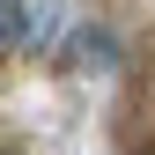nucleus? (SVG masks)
<instances>
[{"label": "nucleus", "instance_id": "f03ea898", "mask_svg": "<svg viewBox=\"0 0 155 155\" xmlns=\"http://www.w3.org/2000/svg\"><path fill=\"white\" fill-rule=\"evenodd\" d=\"M8 45H22V8L0 0V52H8Z\"/></svg>", "mask_w": 155, "mask_h": 155}, {"label": "nucleus", "instance_id": "f257e3e1", "mask_svg": "<svg viewBox=\"0 0 155 155\" xmlns=\"http://www.w3.org/2000/svg\"><path fill=\"white\" fill-rule=\"evenodd\" d=\"M81 67H96V74L118 67V59H111V37H81Z\"/></svg>", "mask_w": 155, "mask_h": 155}, {"label": "nucleus", "instance_id": "7ed1b4c3", "mask_svg": "<svg viewBox=\"0 0 155 155\" xmlns=\"http://www.w3.org/2000/svg\"><path fill=\"white\" fill-rule=\"evenodd\" d=\"M148 155H155V148H148Z\"/></svg>", "mask_w": 155, "mask_h": 155}]
</instances>
